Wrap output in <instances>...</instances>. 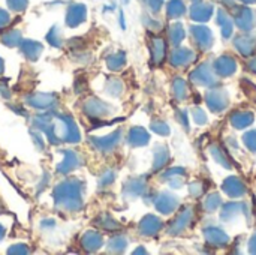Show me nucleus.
<instances>
[{"label":"nucleus","mask_w":256,"mask_h":255,"mask_svg":"<svg viewBox=\"0 0 256 255\" xmlns=\"http://www.w3.org/2000/svg\"><path fill=\"white\" fill-rule=\"evenodd\" d=\"M9 5L14 9H22L26 6V0H9Z\"/></svg>","instance_id":"nucleus-2"},{"label":"nucleus","mask_w":256,"mask_h":255,"mask_svg":"<svg viewBox=\"0 0 256 255\" xmlns=\"http://www.w3.org/2000/svg\"><path fill=\"white\" fill-rule=\"evenodd\" d=\"M84 17H86V8H84V6H74V8L69 11L68 23H69L70 26H75V24H78Z\"/></svg>","instance_id":"nucleus-1"}]
</instances>
